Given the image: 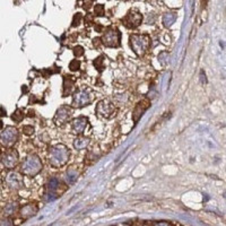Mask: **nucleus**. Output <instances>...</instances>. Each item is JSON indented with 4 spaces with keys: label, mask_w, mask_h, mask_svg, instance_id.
<instances>
[{
    "label": "nucleus",
    "mask_w": 226,
    "mask_h": 226,
    "mask_svg": "<svg viewBox=\"0 0 226 226\" xmlns=\"http://www.w3.org/2000/svg\"><path fill=\"white\" fill-rule=\"evenodd\" d=\"M69 158V150L63 145H55L49 153V162L52 167L63 166Z\"/></svg>",
    "instance_id": "f257e3e1"
},
{
    "label": "nucleus",
    "mask_w": 226,
    "mask_h": 226,
    "mask_svg": "<svg viewBox=\"0 0 226 226\" xmlns=\"http://www.w3.org/2000/svg\"><path fill=\"white\" fill-rule=\"evenodd\" d=\"M129 44L137 55H144L150 45V37L146 34H132L129 39Z\"/></svg>",
    "instance_id": "f03ea898"
},
{
    "label": "nucleus",
    "mask_w": 226,
    "mask_h": 226,
    "mask_svg": "<svg viewBox=\"0 0 226 226\" xmlns=\"http://www.w3.org/2000/svg\"><path fill=\"white\" fill-rule=\"evenodd\" d=\"M42 170V162L36 155H31L22 164V172L27 176H35Z\"/></svg>",
    "instance_id": "7ed1b4c3"
},
{
    "label": "nucleus",
    "mask_w": 226,
    "mask_h": 226,
    "mask_svg": "<svg viewBox=\"0 0 226 226\" xmlns=\"http://www.w3.org/2000/svg\"><path fill=\"white\" fill-rule=\"evenodd\" d=\"M93 98V93L92 89L89 88H81L78 92H76V94L74 95V100H72V105L76 107H83L85 105H88L91 103Z\"/></svg>",
    "instance_id": "20e7f679"
},
{
    "label": "nucleus",
    "mask_w": 226,
    "mask_h": 226,
    "mask_svg": "<svg viewBox=\"0 0 226 226\" xmlns=\"http://www.w3.org/2000/svg\"><path fill=\"white\" fill-rule=\"evenodd\" d=\"M120 37H121V33L117 29V28H109L106 29V32L104 33L102 40V43L104 44L105 46L109 48H117L120 45Z\"/></svg>",
    "instance_id": "39448f33"
},
{
    "label": "nucleus",
    "mask_w": 226,
    "mask_h": 226,
    "mask_svg": "<svg viewBox=\"0 0 226 226\" xmlns=\"http://www.w3.org/2000/svg\"><path fill=\"white\" fill-rule=\"evenodd\" d=\"M18 138V132L14 127H7L5 131L0 135V142L4 146H11L16 142Z\"/></svg>",
    "instance_id": "423d86ee"
},
{
    "label": "nucleus",
    "mask_w": 226,
    "mask_h": 226,
    "mask_svg": "<svg viewBox=\"0 0 226 226\" xmlns=\"http://www.w3.org/2000/svg\"><path fill=\"white\" fill-rule=\"evenodd\" d=\"M72 115V110L70 106H67V105H63L61 106L60 109L57 111L55 115H54V122L55 124L58 126H62L65 124L66 122H68L70 120Z\"/></svg>",
    "instance_id": "0eeeda50"
},
{
    "label": "nucleus",
    "mask_w": 226,
    "mask_h": 226,
    "mask_svg": "<svg viewBox=\"0 0 226 226\" xmlns=\"http://www.w3.org/2000/svg\"><path fill=\"white\" fill-rule=\"evenodd\" d=\"M141 20H142L141 14H139L138 11L131 10L127 14V16L123 18V24L128 28H136L140 25Z\"/></svg>",
    "instance_id": "6e6552de"
},
{
    "label": "nucleus",
    "mask_w": 226,
    "mask_h": 226,
    "mask_svg": "<svg viewBox=\"0 0 226 226\" xmlns=\"http://www.w3.org/2000/svg\"><path fill=\"white\" fill-rule=\"evenodd\" d=\"M114 105L109 101H101L96 106V112L104 118H111L114 114Z\"/></svg>",
    "instance_id": "1a4fd4ad"
},
{
    "label": "nucleus",
    "mask_w": 226,
    "mask_h": 226,
    "mask_svg": "<svg viewBox=\"0 0 226 226\" xmlns=\"http://www.w3.org/2000/svg\"><path fill=\"white\" fill-rule=\"evenodd\" d=\"M150 106V101L148 100H142L140 101L138 104L136 105L135 110H133V113H132V119H133V122L137 123L138 120L142 117V114L147 111V109Z\"/></svg>",
    "instance_id": "9d476101"
},
{
    "label": "nucleus",
    "mask_w": 226,
    "mask_h": 226,
    "mask_svg": "<svg viewBox=\"0 0 226 226\" xmlns=\"http://www.w3.org/2000/svg\"><path fill=\"white\" fill-rule=\"evenodd\" d=\"M18 162V153L15 149H10L6 152V154L2 157V164L7 168H13Z\"/></svg>",
    "instance_id": "9b49d317"
},
{
    "label": "nucleus",
    "mask_w": 226,
    "mask_h": 226,
    "mask_svg": "<svg viewBox=\"0 0 226 226\" xmlns=\"http://www.w3.org/2000/svg\"><path fill=\"white\" fill-rule=\"evenodd\" d=\"M6 182L9 185V188H11L14 190H17V189H20L23 187V178L18 173L10 172V173L7 174Z\"/></svg>",
    "instance_id": "f8f14e48"
},
{
    "label": "nucleus",
    "mask_w": 226,
    "mask_h": 226,
    "mask_svg": "<svg viewBox=\"0 0 226 226\" xmlns=\"http://www.w3.org/2000/svg\"><path fill=\"white\" fill-rule=\"evenodd\" d=\"M87 126V119L85 117H79L77 119H75L72 124H71V130L74 133L80 135L85 131V128Z\"/></svg>",
    "instance_id": "ddd939ff"
},
{
    "label": "nucleus",
    "mask_w": 226,
    "mask_h": 226,
    "mask_svg": "<svg viewBox=\"0 0 226 226\" xmlns=\"http://www.w3.org/2000/svg\"><path fill=\"white\" fill-rule=\"evenodd\" d=\"M60 187V181L57 179V178H52L50 181H49V184H48V188H49V200H53L58 197L57 194V190L59 189Z\"/></svg>",
    "instance_id": "4468645a"
},
{
    "label": "nucleus",
    "mask_w": 226,
    "mask_h": 226,
    "mask_svg": "<svg viewBox=\"0 0 226 226\" xmlns=\"http://www.w3.org/2000/svg\"><path fill=\"white\" fill-rule=\"evenodd\" d=\"M37 206L35 204H27L23 208L20 209V216L23 218H29L35 216L37 213Z\"/></svg>",
    "instance_id": "2eb2a0df"
},
{
    "label": "nucleus",
    "mask_w": 226,
    "mask_h": 226,
    "mask_svg": "<svg viewBox=\"0 0 226 226\" xmlns=\"http://www.w3.org/2000/svg\"><path fill=\"white\" fill-rule=\"evenodd\" d=\"M74 83H75V78H72V76H65V78H63V96H67L71 92Z\"/></svg>",
    "instance_id": "dca6fc26"
},
{
    "label": "nucleus",
    "mask_w": 226,
    "mask_h": 226,
    "mask_svg": "<svg viewBox=\"0 0 226 226\" xmlns=\"http://www.w3.org/2000/svg\"><path fill=\"white\" fill-rule=\"evenodd\" d=\"M176 19V14L173 11H170V13H166L165 15L163 16V24L165 27H171L174 24Z\"/></svg>",
    "instance_id": "f3484780"
},
{
    "label": "nucleus",
    "mask_w": 226,
    "mask_h": 226,
    "mask_svg": "<svg viewBox=\"0 0 226 226\" xmlns=\"http://www.w3.org/2000/svg\"><path fill=\"white\" fill-rule=\"evenodd\" d=\"M17 210H18V204H16V202H10V204H8L5 207L4 213H5L6 216H10V215H14Z\"/></svg>",
    "instance_id": "a211bd4d"
},
{
    "label": "nucleus",
    "mask_w": 226,
    "mask_h": 226,
    "mask_svg": "<svg viewBox=\"0 0 226 226\" xmlns=\"http://www.w3.org/2000/svg\"><path fill=\"white\" fill-rule=\"evenodd\" d=\"M88 145H89L88 138H77L74 142V146L76 149H85Z\"/></svg>",
    "instance_id": "6ab92c4d"
},
{
    "label": "nucleus",
    "mask_w": 226,
    "mask_h": 226,
    "mask_svg": "<svg viewBox=\"0 0 226 226\" xmlns=\"http://www.w3.org/2000/svg\"><path fill=\"white\" fill-rule=\"evenodd\" d=\"M67 176H66V179H67V182L69 183V184H72V183L76 182V180H77V178H78V173L75 171V170H69L67 174H66Z\"/></svg>",
    "instance_id": "aec40b11"
},
{
    "label": "nucleus",
    "mask_w": 226,
    "mask_h": 226,
    "mask_svg": "<svg viewBox=\"0 0 226 226\" xmlns=\"http://www.w3.org/2000/svg\"><path fill=\"white\" fill-rule=\"evenodd\" d=\"M103 59H104V57L102 55V57H98L97 59H95L94 60V66H95V68L100 72L103 70V68H104V65H103Z\"/></svg>",
    "instance_id": "412c9836"
},
{
    "label": "nucleus",
    "mask_w": 226,
    "mask_h": 226,
    "mask_svg": "<svg viewBox=\"0 0 226 226\" xmlns=\"http://www.w3.org/2000/svg\"><path fill=\"white\" fill-rule=\"evenodd\" d=\"M11 119H13L15 122H20L23 119H24V112H23L22 110H17L16 112L11 115Z\"/></svg>",
    "instance_id": "4be33fe9"
},
{
    "label": "nucleus",
    "mask_w": 226,
    "mask_h": 226,
    "mask_svg": "<svg viewBox=\"0 0 226 226\" xmlns=\"http://www.w3.org/2000/svg\"><path fill=\"white\" fill-rule=\"evenodd\" d=\"M79 68H80V61L77 60V59L72 60L69 63V69L71 70V71H76V70H78Z\"/></svg>",
    "instance_id": "5701e85b"
},
{
    "label": "nucleus",
    "mask_w": 226,
    "mask_h": 226,
    "mask_svg": "<svg viewBox=\"0 0 226 226\" xmlns=\"http://www.w3.org/2000/svg\"><path fill=\"white\" fill-rule=\"evenodd\" d=\"M94 14L96 16H103L104 15V6L103 5H96L94 8Z\"/></svg>",
    "instance_id": "b1692460"
},
{
    "label": "nucleus",
    "mask_w": 226,
    "mask_h": 226,
    "mask_svg": "<svg viewBox=\"0 0 226 226\" xmlns=\"http://www.w3.org/2000/svg\"><path fill=\"white\" fill-rule=\"evenodd\" d=\"M81 18H83L81 14H80V13H77V14L74 16V19H72V24H71V26H72V27L78 26L79 24H80V20H81Z\"/></svg>",
    "instance_id": "393cba45"
},
{
    "label": "nucleus",
    "mask_w": 226,
    "mask_h": 226,
    "mask_svg": "<svg viewBox=\"0 0 226 226\" xmlns=\"http://www.w3.org/2000/svg\"><path fill=\"white\" fill-rule=\"evenodd\" d=\"M84 48L83 46H80V45H77V46H75L74 48V54H75V57H77V58H79V57H81L83 54H84Z\"/></svg>",
    "instance_id": "a878e982"
},
{
    "label": "nucleus",
    "mask_w": 226,
    "mask_h": 226,
    "mask_svg": "<svg viewBox=\"0 0 226 226\" xmlns=\"http://www.w3.org/2000/svg\"><path fill=\"white\" fill-rule=\"evenodd\" d=\"M22 130H23V133H25L26 136H32L34 133V128L32 126H24Z\"/></svg>",
    "instance_id": "bb28decb"
},
{
    "label": "nucleus",
    "mask_w": 226,
    "mask_h": 226,
    "mask_svg": "<svg viewBox=\"0 0 226 226\" xmlns=\"http://www.w3.org/2000/svg\"><path fill=\"white\" fill-rule=\"evenodd\" d=\"M85 22L87 23V25L93 23V16L92 15H87V17H85Z\"/></svg>",
    "instance_id": "cd10ccee"
},
{
    "label": "nucleus",
    "mask_w": 226,
    "mask_h": 226,
    "mask_svg": "<svg viewBox=\"0 0 226 226\" xmlns=\"http://www.w3.org/2000/svg\"><path fill=\"white\" fill-rule=\"evenodd\" d=\"M93 43H94V45H95L96 48H98L100 44L102 43V40H101V39H94V42H93Z\"/></svg>",
    "instance_id": "c85d7f7f"
},
{
    "label": "nucleus",
    "mask_w": 226,
    "mask_h": 226,
    "mask_svg": "<svg viewBox=\"0 0 226 226\" xmlns=\"http://www.w3.org/2000/svg\"><path fill=\"white\" fill-rule=\"evenodd\" d=\"M13 223H11V220H9V219H6V220H2L1 223H0V225H11Z\"/></svg>",
    "instance_id": "c756f323"
},
{
    "label": "nucleus",
    "mask_w": 226,
    "mask_h": 226,
    "mask_svg": "<svg viewBox=\"0 0 226 226\" xmlns=\"http://www.w3.org/2000/svg\"><path fill=\"white\" fill-rule=\"evenodd\" d=\"M0 115L1 117H6V110H4L2 107H0Z\"/></svg>",
    "instance_id": "7c9ffc66"
},
{
    "label": "nucleus",
    "mask_w": 226,
    "mask_h": 226,
    "mask_svg": "<svg viewBox=\"0 0 226 226\" xmlns=\"http://www.w3.org/2000/svg\"><path fill=\"white\" fill-rule=\"evenodd\" d=\"M207 6V0H202V7H206Z\"/></svg>",
    "instance_id": "2f4dec72"
},
{
    "label": "nucleus",
    "mask_w": 226,
    "mask_h": 226,
    "mask_svg": "<svg viewBox=\"0 0 226 226\" xmlns=\"http://www.w3.org/2000/svg\"><path fill=\"white\" fill-rule=\"evenodd\" d=\"M28 113H29V114H28L29 117H34V111H32V110H29V112H28Z\"/></svg>",
    "instance_id": "473e14b6"
},
{
    "label": "nucleus",
    "mask_w": 226,
    "mask_h": 226,
    "mask_svg": "<svg viewBox=\"0 0 226 226\" xmlns=\"http://www.w3.org/2000/svg\"><path fill=\"white\" fill-rule=\"evenodd\" d=\"M22 91H23L24 93H26V92H27V88H26V87H25V86H24V87H23V88H22Z\"/></svg>",
    "instance_id": "72a5a7b5"
},
{
    "label": "nucleus",
    "mask_w": 226,
    "mask_h": 226,
    "mask_svg": "<svg viewBox=\"0 0 226 226\" xmlns=\"http://www.w3.org/2000/svg\"><path fill=\"white\" fill-rule=\"evenodd\" d=\"M2 127H4V123H2V121H1V120H0V129H1V128H2Z\"/></svg>",
    "instance_id": "f704fd0d"
},
{
    "label": "nucleus",
    "mask_w": 226,
    "mask_h": 226,
    "mask_svg": "<svg viewBox=\"0 0 226 226\" xmlns=\"http://www.w3.org/2000/svg\"><path fill=\"white\" fill-rule=\"evenodd\" d=\"M92 1H94V0H92Z\"/></svg>",
    "instance_id": "c9c22d12"
},
{
    "label": "nucleus",
    "mask_w": 226,
    "mask_h": 226,
    "mask_svg": "<svg viewBox=\"0 0 226 226\" xmlns=\"http://www.w3.org/2000/svg\"><path fill=\"white\" fill-rule=\"evenodd\" d=\"M0 153H1V150H0Z\"/></svg>",
    "instance_id": "e433bc0d"
}]
</instances>
